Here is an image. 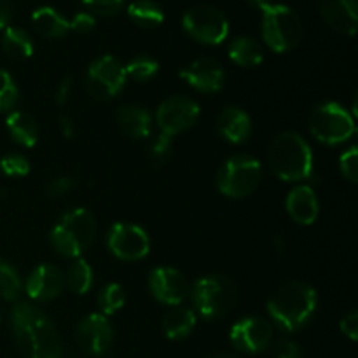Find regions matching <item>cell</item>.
<instances>
[{
  "label": "cell",
  "instance_id": "1",
  "mask_svg": "<svg viewBox=\"0 0 358 358\" xmlns=\"http://www.w3.org/2000/svg\"><path fill=\"white\" fill-rule=\"evenodd\" d=\"M14 339L27 358H62L63 346L55 324L30 303H20L10 311Z\"/></svg>",
  "mask_w": 358,
  "mask_h": 358
},
{
  "label": "cell",
  "instance_id": "2",
  "mask_svg": "<svg viewBox=\"0 0 358 358\" xmlns=\"http://www.w3.org/2000/svg\"><path fill=\"white\" fill-rule=\"evenodd\" d=\"M317 290L304 282H289L280 287L268 303L271 320L282 331L294 332L308 324L317 311Z\"/></svg>",
  "mask_w": 358,
  "mask_h": 358
},
{
  "label": "cell",
  "instance_id": "3",
  "mask_svg": "<svg viewBox=\"0 0 358 358\" xmlns=\"http://www.w3.org/2000/svg\"><path fill=\"white\" fill-rule=\"evenodd\" d=\"M269 164L282 180H306L313 175V152L306 140L297 133H280L269 147Z\"/></svg>",
  "mask_w": 358,
  "mask_h": 358
},
{
  "label": "cell",
  "instance_id": "4",
  "mask_svg": "<svg viewBox=\"0 0 358 358\" xmlns=\"http://www.w3.org/2000/svg\"><path fill=\"white\" fill-rule=\"evenodd\" d=\"M96 234V222L84 208H73L62 215L51 231V243L59 255L79 259L91 247Z\"/></svg>",
  "mask_w": 358,
  "mask_h": 358
},
{
  "label": "cell",
  "instance_id": "5",
  "mask_svg": "<svg viewBox=\"0 0 358 358\" xmlns=\"http://www.w3.org/2000/svg\"><path fill=\"white\" fill-rule=\"evenodd\" d=\"M262 38L275 52L296 48L303 38V23L299 14L283 3H271L262 9Z\"/></svg>",
  "mask_w": 358,
  "mask_h": 358
},
{
  "label": "cell",
  "instance_id": "6",
  "mask_svg": "<svg viewBox=\"0 0 358 358\" xmlns=\"http://www.w3.org/2000/svg\"><path fill=\"white\" fill-rule=\"evenodd\" d=\"M191 299L201 317L220 318L229 313L238 299V289L227 276H205L191 289Z\"/></svg>",
  "mask_w": 358,
  "mask_h": 358
},
{
  "label": "cell",
  "instance_id": "7",
  "mask_svg": "<svg viewBox=\"0 0 358 358\" xmlns=\"http://www.w3.org/2000/svg\"><path fill=\"white\" fill-rule=\"evenodd\" d=\"M262 168L255 157L234 156L222 164L217 175V187L227 198H245L261 184Z\"/></svg>",
  "mask_w": 358,
  "mask_h": 358
},
{
  "label": "cell",
  "instance_id": "8",
  "mask_svg": "<svg viewBox=\"0 0 358 358\" xmlns=\"http://www.w3.org/2000/svg\"><path fill=\"white\" fill-rule=\"evenodd\" d=\"M310 131L318 142L325 145H339L353 136L355 121L345 107L329 101L311 112Z\"/></svg>",
  "mask_w": 358,
  "mask_h": 358
},
{
  "label": "cell",
  "instance_id": "9",
  "mask_svg": "<svg viewBox=\"0 0 358 358\" xmlns=\"http://www.w3.org/2000/svg\"><path fill=\"white\" fill-rule=\"evenodd\" d=\"M182 27L194 41L201 44L217 45L226 41L229 34V21L222 10L212 6H196L182 17Z\"/></svg>",
  "mask_w": 358,
  "mask_h": 358
},
{
  "label": "cell",
  "instance_id": "10",
  "mask_svg": "<svg viewBox=\"0 0 358 358\" xmlns=\"http://www.w3.org/2000/svg\"><path fill=\"white\" fill-rule=\"evenodd\" d=\"M124 65L117 58L110 55L100 56L94 59L87 69L86 86L87 91L93 94L96 100L107 101L117 96L119 91L126 84Z\"/></svg>",
  "mask_w": 358,
  "mask_h": 358
},
{
  "label": "cell",
  "instance_id": "11",
  "mask_svg": "<svg viewBox=\"0 0 358 358\" xmlns=\"http://www.w3.org/2000/svg\"><path fill=\"white\" fill-rule=\"evenodd\" d=\"M199 119V105L192 98L175 94L166 98L163 103L157 107L156 122L159 126L161 133L168 136L178 135V133L187 131L189 128L196 124Z\"/></svg>",
  "mask_w": 358,
  "mask_h": 358
},
{
  "label": "cell",
  "instance_id": "12",
  "mask_svg": "<svg viewBox=\"0 0 358 358\" xmlns=\"http://www.w3.org/2000/svg\"><path fill=\"white\" fill-rule=\"evenodd\" d=\"M107 245L112 254L121 261H140L150 250V241L145 231L128 222H117L108 229Z\"/></svg>",
  "mask_w": 358,
  "mask_h": 358
},
{
  "label": "cell",
  "instance_id": "13",
  "mask_svg": "<svg viewBox=\"0 0 358 358\" xmlns=\"http://www.w3.org/2000/svg\"><path fill=\"white\" fill-rule=\"evenodd\" d=\"M76 336L77 343L87 355L100 357L110 348L114 331L105 315L91 313L79 322Z\"/></svg>",
  "mask_w": 358,
  "mask_h": 358
},
{
  "label": "cell",
  "instance_id": "14",
  "mask_svg": "<svg viewBox=\"0 0 358 358\" xmlns=\"http://www.w3.org/2000/svg\"><path fill=\"white\" fill-rule=\"evenodd\" d=\"M231 343L236 346L240 352L245 353H261L271 345L273 329L262 318H243L233 325L231 329Z\"/></svg>",
  "mask_w": 358,
  "mask_h": 358
},
{
  "label": "cell",
  "instance_id": "15",
  "mask_svg": "<svg viewBox=\"0 0 358 358\" xmlns=\"http://www.w3.org/2000/svg\"><path fill=\"white\" fill-rule=\"evenodd\" d=\"M149 287L159 303L178 306L187 299L189 283L180 271L173 268H156L150 271Z\"/></svg>",
  "mask_w": 358,
  "mask_h": 358
},
{
  "label": "cell",
  "instance_id": "16",
  "mask_svg": "<svg viewBox=\"0 0 358 358\" xmlns=\"http://www.w3.org/2000/svg\"><path fill=\"white\" fill-rule=\"evenodd\" d=\"M180 77L196 91L217 93L222 90L226 72H224L222 65L213 58H199L185 66L180 72Z\"/></svg>",
  "mask_w": 358,
  "mask_h": 358
},
{
  "label": "cell",
  "instance_id": "17",
  "mask_svg": "<svg viewBox=\"0 0 358 358\" xmlns=\"http://www.w3.org/2000/svg\"><path fill=\"white\" fill-rule=\"evenodd\" d=\"M65 276L56 266L42 264L31 271L27 280V294L34 301H51L62 294Z\"/></svg>",
  "mask_w": 358,
  "mask_h": 358
},
{
  "label": "cell",
  "instance_id": "18",
  "mask_svg": "<svg viewBox=\"0 0 358 358\" xmlns=\"http://www.w3.org/2000/svg\"><path fill=\"white\" fill-rule=\"evenodd\" d=\"M320 13L325 23L341 35H355L358 27L357 0H320Z\"/></svg>",
  "mask_w": 358,
  "mask_h": 358
},
{
  "label": "cell",
  "instance_id": "19",
  "mask_svg": "<svg viewBox=\"0 0 358 358\" xmlns=\"http://www.w3.org/2000/svg\"><path fill=\"white\" fill-rule=\"evenodd\" d=\"M285 206L289 215L301 226H311L318 219V212H320L317 194L310 185H299L292 189L287 196Z\"/></svg>",
  "mask_w": 358,
  "mask_h": 358
},
{
  "label": "cell",
  "instance_id": "20",
  "mask_svg": "<svg viewBox=\"0 0 358 358\" xmlns=\"http://www.w3.org/2000/svg\"><path fill=\"white\" fill-rule=\"evenodd\" d=\"M220 135L231 143H243L252 133V121L247 112L238 107L224 108L217 121Z\"/></svg>",
  "mask_w": 358,
  "mask_h": 358
},
{
  "label": "cell",
  "instance_id": "21",
  "mask_svg": "<svg viewBox=\"0 0 358 358\" xmlns=\"http://www.w3.org/2000/svg\"><path fill=\"white\" fill-rule=\"evenodd\" d=\"M117 122L122 131L131 138H147L152 129V117L138 105H124L119 108Z\"/></svg>",
  "mask_w": 358,
  "mask_h": 358
},
{
  "label": "cell",
  "instance_id": "22",
  "mask_svg": "<svg viewBox=\"0 0 358 358\" xmlns=\"http://www.w3.org/2000/svg\"><path fill=\"white\" fill-rule=\"evenodd\" d=\"M6 126L9 135L16 143L23 147H34L38 140V128L35 119L27 112H10L6 119Z\"/></svg>",
  "mask_w": 358,
  "mask_h": 358
},
{
  "label": "cell",
  "instance_id": "23",
  "mask_svg": "<svg viewBox=\"0 0 358 358\" xmlns=\"http://www.w3.org/2000/svg\"><path fill=\"white\" fill-rule=\"evenodd\" d=\"M34 28L45 38H59L70 30V21L52 7H41L31 14Z\"/></svg>",
  "mask_w": 358,
  "mask_h": 358
},
{
  "label": "cell",
  "instance_id": "24",
  "mask_svg": "<svg viewBox=\"0 0 358 358\" xmlns=\"http://www.w3.org/2000/svg\"><path fill=\"white\" fill-rule=\"evenodd\" d=\"M196 327V313L189 308H173L163 320V331L168 339L180 341Z\"/></svg>",
  "mask_w": 358,
  "mask_h": 358
},
{
  "label": "cell",
  "instance_id": "25",
  "mask_svg": "<svg viewBox=\"0 0 358 358\" xmlns=\"http://www.w3.org/2000/svg\"><path fill=\"white\" fill-rule=\"evenodd\" d=\"M229 58L240 66H255L264 58V51L255 38L236 37L229 44Z\"/></svg>",
  "mask_w": 358,
  "mask_h": 358
},
{
  "label": "cell",
  "instance_id": "26",
  "mask_svg": "<svg viewBox=\"0 0 358 358\" xmlns=\"http://www.w3.org/2000/svg\"><path fill=\"white\" fill-rule=\"evenodd\" d=\"M2 48L13 59H27L34 55V42L30 35L16 27H7L2 37Z\"/></svg>",
  "mask_w": 358,
  "mask_h": 358
},
{
  "label": "cell",
  "instance_id": "27",
  "mask_svg": "<svg viewBox=\"0 0 358 358\" xmlns=\"http://www.w3.org/2000/svg\"><path fill=\"white\" fill-rule=\"evenodd\" d=\"M128 16L143 28L159 27L164 21V13L154 0H136L128 6Z\"/></svg>",
  "mask_w": 358,
  "mask_h": 358
},
{
  "label": "cell",
  "instance_id": "28",
  "mask_svg": "<svg viewBox=\"0 0 358 358\" xmlns=\"http://www.w3.org/2000/svg\"><path fill=\"white\" fill-rule=\"evenodd\" d=\"M65 282L72 292L83 296V294L90 292L91 285H93V269L84 259H76L66 271Z\"/></svg>",
  "mask_w": 358,
  "mask_h": 358
},
{
  "label": "cell",
  "instance_id": "29",
  "mask_svg": "<svg viewBox=\"0 0 358 358\" xmlns=\"http://www.w3.org/2000/svg\"><path fill=\"white\" fill-rule=\"evenodd\" d=\"M124 303V290L119 283H108L101 289L100 296H98V306H100L101 315H105V317L117 313L119 310H122Z\"/></svg>",
  "mask_w": 358,
  "mask_h": 358
},
{
  "label": "cell",
  "instance_id": "30",
  "mask_svg": "<svg viewBox=\"0 0 358 358\" xmlns=\"http://www.w3.org/2000/svg\"><path fill=\"white\" fill-rule=\"evenodd\" d=\"M157 70H159V65L150 56H136L124 66L126 77L138 80V83H145V80L152 79L157 73Z\"/></svg>",
  "mask_w": 358,
  "mask_h": 358
},
{
  "label": "cell",
  "instance_id": "31",
  "mask_svg": "<svg viewBox=\"0 0 358 358\" xmlns=\"http://www.w3.org/2000/svg\"><path fill=\"white\" fill-rule=\"evenodd\" d=\"M21 292V280L16 269L6 261H0V297L14 301Z\"/></svg>",
  "mask_w": 358,
  "mask_h": 358
},
{
  "label": "cell",
  "instance_id": "32",
  "mask_svg": "<svg viewBox=\"0 0 358 358\" xmlns=\"http://www.w3.org/2000/svg\"><path fill=\"white\" fill-rule=\"evenodd\" d=\"M17 101V87L9 72L0 69V114L13 110Z\"/></svg>",
  "mask_w": 358,
  "mask_h": 358
},
{
  "label": "cell",
  "instance_id": "33",
  "mask_svg": "<svg viewBox=\"0 0 358 358\" xmlns=\"http://www.w3.org/2000/svg\"><path fill=\"white\" fill-rule=\"evenodd\" d=\"M0 170L7 177H24L30 171V163L21 154H7L0 159Z\"/></svg>",
  "mask_w": 358,
  "mask_h": 358
},
{
  "label": "cell",
  "instance_id": "34",
  "mask_svg": "<svg viewBox=\"0 0 358 358\" xmlns=\"http://www.w3.org/2000/svg\"><path fill=\"white\" fill-rule=\"evenodd\" d=\"M339 170H341L343 177L350 182H357L358 178V149L357 147H350L343 156L339 157Z\"/></svg>",
  "mask_w": 358,
  "mask_h": 358
},
{
  "label": "cell",
  "instance_id": "35",
  "mask_svg": "<svg viewBox=\"0 0 358 358\" xmlns=\"http://www.w3.org/2000/svg\"><path fill=\"white\" fill-rule=\"evenodd\" d=\"M171 147H173V140H171V136L161 133V135L154 140L152 145H150V157L154 159V163L163 164L164 161L170 157Z\"/></svg>",
  "mask_w": 358,
  "mask_h": 358
},
{
  "label": "cell",
  "instance_id": "36",
  "mask_svg": "<svg viewBox=\"0 0 358 358\" xmlns=\"http://www.w3.org/2000/svg\"><path fill=\"white\" fill-rule=\"evenodd\" d=\"M124 0H83L84 6L101 16H114L121 10Z\"/></svg>",
  "mask_w": 358,
  "mask_h": 358
},
{
  "label": "cell",
  "instance_id": "37",
  "mask_svg": "<svg viewBox=\"0 0 358 358\" xmlns=\"http://www.w3.org/2000/svg\"><path fill=\"white\" fill-rule=\"evenodd\" d=\"M76 187V182L70 177H58L52 182H49L48 187H45V194L49 198H62L63 194H69L72 189Z\"/></svg>",
  "mask_w": 358,
  "mask_h": 358
},
{
  "label": "cell",
  "instance_id": "38",
  "mask_svg": "<svg viewBox=\"0 0 358 358\" xmlns=\"http://www.w3.org/2000/svg\"><path fill=\"white\" fill-rule=\"evenodd\" d=\"M273 358H301V350L290 339H278L273 350Z\"/></svg>",
  "mask_w": 358,
  "mask_h": 358
},
{
  "label": "cell",
  "instance_id": "39",
  "mask_svg": "<svg viewBox=\"0 0 358 358\" xmlns=\"http://www.w3.org/2000/svg\"><path fill=\"white\" fill-rule=\"evenodd\" d=\"M339 327H341V332L346 336V338L352 339V341H357L358 339V313L357 311L355 310L348 311V313L341 318V324H339Z\"/></svg>",
  "mask_w": 358,
  "mask_h": 358
},
{
  "label": "cell",
  "instance_id": "40",
  "mask_svg": "<svg viewBox=\"0 0 358 358\" xmlns=\"http://www.w3.org/2000/svg\"><path fill=\"white\" fill-rule=\"evenodd\" d=\"M94 28V17L87 13H79L73 16L70 21V30L77 31V34H87Z\"/></svg>",
  "mask_w": 358,
  "mask_h": 358
},
{
  "label": "cell",
  "instance_id": "41",
  "mask_svg": "<svg viewBox=\"0 0 358 358\" xmlns=\"http://www.w3.org/2000/svg\"><path fill=\"white\" fill-rule=\"evenodd\" d=\"M70 94H72V77L66 76L62 83L58 84L55 93V100L58 105H65L69 101Z\"/></svg>",
  "mask_w": 358,
  "mask_h": 358
},
{
  "label": "cell",
  "instance_id": "42",
  "mask_svg": "<svg viewBox=\"0 0 358 358\" xmlns=\"http://www.w3.org/2000/svg\"><path fill=\"white\" fill-rule=\"evenodd\" d=\"M10 20V6L7 0H0V30L7 28V23Z\"/></svg>",
  "mask_w": 358,
  "mask_h": 358
},
{
  "label": "cell",
  "instance_id": "43",
  "mask_svg": "<svg viewBox=\"0 0 358 358\" xmlns=\"http://www.w3.org/2000/svg\"><path fill=\"white\" fill-rule=\"evenodd\" d=\"M59 131L65 138H72L73 133H76V128H73V122L70 121L69 117H62L59 119Z\"/></svg>",
  "mask_w": 358,
  "mask_h": 358
},
{
  "label": "cell",
  "instance_id": "44",
  "mask_svg": "<svg viewBox=\"0 0 358 358\" xmlns=\"http://www.w3.org/2000/svg\"><path fill=\"white\" fill-rule=\"evenodd\" d=\"M247 2L250 3V6L257 7V9H264V7L271 6L273 0H247Z\"/></svg>",
  "mask_w": 358,
  "mask_h": 358
},
{
  "label": "cell",
  "instance_id": "45",
  "mask_svg": "<svg viewBox=\"0 0 358 358\" xmlns=\"http://www.w3.org/2000/svg\"><path fill=\"white\" fill-rule=\"evenodd\" d=\"M3 194H6V192H3V189H0V199L3 198Z\"/></svg>",
  "mask_w": 358,
  "mask_h": 358
}]
</instances>
